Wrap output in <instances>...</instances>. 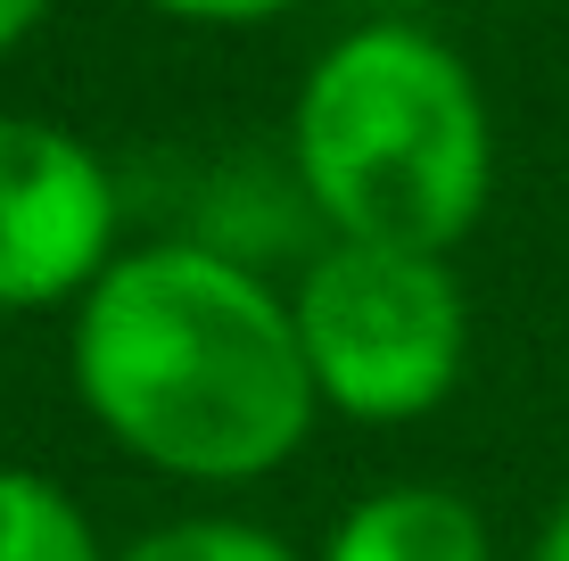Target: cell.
I'll return each mask as SVG.
<instances>
[{"mask_svg": "<svg viewBox=\"0 0 569 561\" xmlns=\"http://www.w3.org/2000/svg\"><path fill=\"white\" fill-rule=\"evenodd\" d=\"M0 561H116V553L58 479L0 462Z\"/></svg>", "mask_w": 569, "mask_h": 561, "instance_id": "6", "label": "cell"}, {"mask_svg": "<svg viewBox=\"0 0 569 561\" xmlns=\"http://www.w3.org/2000/svg\"><path fill=\"white\" fill-rule=\"evenodd\" d=\"M289 182L330 240L455 257L496 199V116L455 42L347 26L289 100Z\"/></svg>", "mask_w": 569, "mask_h": 561, "instance_id": "2", "label": "cell"}, {"mask_svg": "<svg viewBox=\"0 0 569 561\" xmlns=\"http://www.w3.org/2000/svg\"><path fill=\"white\" fill-rule=\"evenodd\" d=\"M141 9L173 17V26H214V33H240V26H272V17L306 9V0H141Z\"/></svg>", "mask_w": 569, "mask_h": 561, "instance_id": "8", "label": "cell"}, {"mask_svg": "<svg viewBox=\"0 0 569 561\" xmlns=\"http://www.w3.org/2000/svg\"><path fill=\"white\" fill-rule=\"evenodd\" d=\"M313 561H496V537L470 495L438 488V479H397L330 520Z\"/></svg>", "mask_w": 569, "mask_h": 561, "instance_id": "5", "label": "cell"}, {"mask_svg": "<svg viewBox=\"0 0 569 561\" xmlns=\"http://www.w3.org/2000/svg\"><path fill=\"white\" fill-rule=\"evenodd\" d=\"M67 380L116 454L190 488L272 479L313 438L289 289L214 240H141L74 298Z\"/></svg>", "mask_w": 569, "mask_h": 561, "instance_id": "1", "label": "cell"}, {"mask_svg": "<svg viewBox=\"0 0 569 561\" xmlns=\"http://www.w3.org/2000/svg\"><path fill=\"white\" fill-rule=\"evenodd\" d=\"M528 561H569V495L545 512V529L528 537Z\"/></svg>", "mask_w": 569, "mask_h": 561, "instance_id": "10", "label": "cell"}, {"mask_svg": "<svg viewBox=\"0 0 569 561\" xmlns=\"http://www.w3.org/2000/svg\"><path fill=\"white\" fill-rule=\"evenodd\" d=\"M58 9V0H0V58H17L33 42V33H42V17Z\"/></svg>", "mask_w": 569, "mask_h": 561, "instance_id": "9", "label": "cell"}, {"mask_svg": "<svg viewBox=\"0 0 569 561\" xmlns=\"http://www.w3.org/2000/svg\"><path fill=\"white\" fill-rule=\"evenodd\" d=\"M124 257L108 158L50 116H0V314H58Z\"/></svg>", "mask_w": 569, "mask_h": 561, "instance_id": "4", "label": "cell"}, {"mask_svg": "<svg viewBox=\"0 0 569 561\" xmlns=\"http://www.w3.org/2000/svg\"><path fill=\"white\" fill-rule=\"evenodd\" d=\"M289 322L322 413L363 430L438 413L470 363V298L455 281V257L421 248L322 240V257L289 289Z\"/></svg>", "mask_w": 569, "mask_h": 561, "instance_id": "3", "label": "cell"}, {"mask_svg": "<svg viewBox=\"0 0 569 561\" xmlns=\"http://www.w3.org/2000/svg\"><path fill=\"white\" fill-rule=\"evenodd\" d=\"M503 9H545V0H503Z\"/></svg>", "mask_w": 569, "mask_h": 561, "instance_id": "11", "label": "cell"}, {"mask_svg": "<svg viewBox=\"0 0 569 561\" xmlns=\"http://www.w3.org/2000/svg\"><path fill=\"white\" fill-rule=\"evenodd\" d=\"M116 561H313V553H298L281 529H257V520L182 512V520H166V529H141Z\"/></svg>", "mask_w": 569, "mask_h": 561, "instance_id": "7", "label": "cell"}]
</instances>
